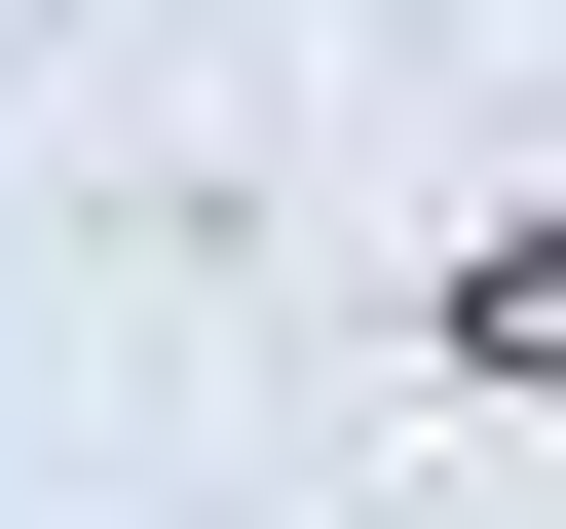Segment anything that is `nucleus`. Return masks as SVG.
<instances>
[{"mask_svg":"<svg viewBox=\"0 0 566 529\" xmlns=\"http://www.w3.org/2000/svg\"><path fill=\"white\" fill-rule=\"evenodd\" d=\"M453 378H491V416H566V227H491V264H453Z\"/></svg>","mask_w":566,"mask_h":529,"instance_id":"1","label":"nucleus"}]
</instances>
